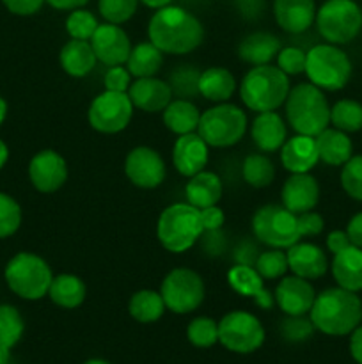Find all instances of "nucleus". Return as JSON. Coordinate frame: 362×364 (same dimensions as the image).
<instances>
[{"label":"nucleus","mask_w":362,"mask_h":364,"mask_svg":"<svg viewBox=\"0 0 362 364\" xmlns=\"http://www.w3.org/2000/svg\"><path fill=\"white\" fill-rule=\"evenodd\" d=\"M277 25L290 34H302L316 20L314 0H273Z\"/></svg>","instance_id":"5701e85b"},{"label":"nucleus","mask_w":362,"mask_h":364,"mask_svg":"<svg viewBox=\"0 0 362 364\" xmlns=\"http://www.w3.org/2000/svg\"><path fill=\"white\" fill-rule=\"evenodd\" d=\"M60 68L66 71L70 77L84 78L94 70L96 55L91 43L84 39H71L60 50Z\"/></svg>","instance_id":"c85d7f7f"},{"label":"nucleus","mask_w":362,"mask_h":364,"mask_svg":"<svg viewBox=\"0 0 362 364\" xmlns=\"http://www.w3.org/2000/svg\"><path fill=\"white\" fill-rule=\"evenodd\" d=\"M7 11L18 16H31L35 14L43 7L46 0H2Z\"/></svg>","instance_id":"3c124183"},{"label":"nucleus","mask_w":362,"mask_h":364,"mask_svg":"<svg viewBox=\"0 0 362 364\" xmlns=\"http://www.w3.org/2000/svg\"><path fill=\"white\" fill-rule=\"evenodd\" d=\"M341 185L350 198L362 201V155H355L341 171Z\"/></svg>","instance_id":"a18cd8bd"},{"label":"nucleus","mask_w":362,"mask_h":364,"mask_svg":"<svg viewBox=\"0 0 362 364\" xmlns=\"http://www.w3.org/2000/svg\"><path fill=\"white\" fill-rule=\"evenodd\" d=\"M330 123L341 132H358L362 128V105L353 100H339L330 109Z\"/></svg>","instance_id":"4c0bfd02"},{"label":"nucleus","mask_w":362,"mask_h":364,"mask_svg":"<svg viewBox=\"0 0 362 364\" xmlns=\"http://www.w3.org/2000/svg\"><path fill=\"white\" fill-rule=\"evenodd\" d=\"M163 124L169 128L172 134L185 135L197 132L199 119H201V112H199L197 105L192 100L176 98L163 109Z\"/></svg>","instance_id":"2f4dec72"},{"label":"nucleus","mask_w":362,"mask_h":364,"mask_svg":"<svg viewBox=\"0 0 362 364\" xmlns=\"http://www.w3.org/2000/svg\"><path fill=\"white\" fill-rule=\"evenodd\" d=\"M219 343L234 354H252L265 343V327L248 311H231L219 322Z\"/></svg>","instance_id":"f8f14e48"},{"label":"nucleus","mask_w":362,"mask_h":364,"mask_svg":"<svg viewBox=\"0 0 362 364\" xmlns=\"http://www.w3.org/2000/svg\"><path fill=\"white\" fill-rule=\"evenodd\" d=\"M332 276L341 288L350 291L362 290V249L350 245L343 249L332 259Z\"/></svg>","instance_id":"cd10ccee"},{"label":"nucleus","mask_w":362,"mask_h":364,"mask_svg":"<svg viewBox=\"0 0 362 364\" xmlns=\"http://www.w3.org/2000/svg\"><path fill=\"white\" fill-rule=\"evenodd\" d=\"M222 192L224 185L219 174L206 169L194 174L192 178H188L187 185H185V198H187V203L199 210L215 206L222 199Z\"/></svg>","instance_id":"a878e982"},{"label":"nucleus","mask_w":362,"mask_h":364,"mask_svg":"<svg viewBox=\"0 0 362 364\" xmlns=\"http://www.w3.org/2000/svg\"><path fill=\"white\" fill-rule=\"evenodd\" d=\"M350 354L358 364H362V326L351 333L350 338Z\"/></svg>","instance_id":"6e6d98bb"},{"label":"nucleus","mask_w":362,"mask_h":364,"mask_svg":"<svg viewBox=\"0 0 362 364\" xmlns=\"http://www.w3.org/2000/svg\"><path fill=\"white\" fill-rule=\"evenodd\" d=\"M252 139L263 153H275L283 148L287 139L286 123L275 110L258 112L252 121Z\"/></svg>","instance_id":"393cba45"},{"label":"nucleus","mask_w":362,"mask_h":364,"mask_svg":"<svg viewBox=\"0 0 362 364\" xmlns=\"http://www.w3.org/2000/svg\"><path fill=\"white\" fill-rule=\"evenodd\" d=\"M314 139L322 162L329 164V166H344L351 159L353 144L346 132H341L337 128H325Z\"/></svg>","instance_id":"7c9ffc66"},{"label":"nucleus","mask_w":362,"mask_h":364,"mask_svg":"<svg viewBox=\"0 0 362 364\" xmlns=\"http://www.w3.org/2000/svg\"><path fill=\"white\" fill-rule=\"evenodd\" d=\"M318 162L319 155L314 137L297 134L291 139H286L280 148V164L291 174L309 173Z\"/></svg>","instance_id":"b1692460"},{"label":"nucleus","mask_w":362,"mask_h":364,"mask_svg":"<svg viewBox=\"0 0 362 364\" xmlns=\"http://www.w3.org/2000/svg\"><path fill=\"white\" fill-rule=\"evenodd\" d=\"M124 173L135 187L149 191L163 183L167 167L156 149L149 146H137L124 159Z\"/></svg>","instance_id":"4468645a"},{"label":"nucleus","mask_w":362,"mask_h":364,"mask_svg":"<svg viewBox=\"0 0 362 364\" xmlns=\"http://www.w3.org/2000/svg\"><path fill=\"white\" fill-rule=\"evenodd\" d=\"M298 219V231H300V237H316L323 231L325 228V220L319 213L316 212H304L300 215H297Z\"/></svg>","instance_id":"8fccbe9b"},{"label":"nucleus","mask_w":362,"mask_h":364,"mask_svg":"<svg viewBox=\"0 0 362 364\" xmlns=\"http://www.w3.org/2000/svg\"><path fill=\"white\" fill-rule=\"evenodd\" d=\"M312 331H314V326H312L311 318H305V315L287 316L283 322V327H280L283 336L287 341H293V343H300V341H305L307 338H311Z\"/></svg>","instance_id":"de8ad7c7"},{"label":"nucleus","mask_w":362,"mask_h":364,"mask_svg":"<svg viewBox=\"0 0 362 364\" xmlns=\"http://www.w3.org/2000/svg\"><path fill=\"white\" fill-rule=\"evenodd\" d=\"M87 295L85 283L73 274H59L52 279L48 297L55 306L62 309H75L82 306Z\"/></svg>","instance_id":"473e14b6"},{"label":"nucleus","mask_w":362,"mask_h":364,"mask_svg":"<svg viewBox=\"0 0 362 364\" xmlns=\"http://www.w3.org/2000/svg\"><path fill=\"white\" fill-rule=\"evenodd\" d=\"M309 318L319 333L329 336H346L361 323L362 302L355 291L341 287L329 288L316 295Z\"/></svg>","instance_id":"f03ea898"},{"label":"nucleus","mask_w":362,"mask_h":364,"mask_svg":"<svg viewBox=\"0 0 362 364\" xmlns=\"http://www.w3.org/2000/svg\"><path fill=\"white\" fill-rule=\"evenodd\" d=\"M280 48L283 46L277 36H273L272 32L258 31L241 39L238 45V57L251 66H263L275 59Z\"/></svg>","instance_id":"bb28decb"},{"label":"nucleus","mask_w":362,"mask_h":364,"mask_svg":"<svg viewBox=\"0 0 362 364\" xmlns=\"http://www.w3.org/2000/svg\"><path fill=\"white\" fill-rule=\"evenodd\" d=\"M283 206L293 212L295 215H300L304 212H311L319 201V185L314 176L309 173L291 174L283 185L280 192Z\"/></svg>","instance_id":"6ab92c4d"},{"label":"nucleus","mask_w":362,"mask_h":364,"mask_svg":"<svg viewBox=\"0 0 362 364\" xmlns=\"http://www.w3.org/2000/svg\"><path fill=\"white\" fill-rule=\"evenodd\" d=\"M201 219L202 226H204V233L219 231L224 226V223H226V215H224V212L216 205L201 210Z\"/></svg>","instance_id":"603ef678"},{"label":"nucleus","mask_w":362,"mask_h":364,"mask_svg":"<svg viewBox=\"0 0 362 364\" xmlns=\"http://www.w3.org/2000/svg\"><path fill=\"white\" fill-rule=\"evenodd\" d=\"M346 235L350 238L351 245L362 249V212L351 217L346 228Z\"/></svg>","instance_id":"5fc2aeb1"},{"label":"nucleus","mask_w":362,"mask_h":364,"mask_svg":"<svg viewBox=\"0 0 362 364\" xmlns=\"http://www.w3.org/2000/svg\"><path fill=\"white\" fill-rule=\"evenodd\" d=\"M128 96L135 109L151 114L163 112V109L172 102L174 95L169 82L156 77H146L135 78V82H131Z\"/></svg>","instance_id":"aec40b11"},{"label":"nucleus","mask_w":362,"mask_h":364,"mask_svg":"<svg viewBox=\"0 0 362 364\" xmlns=\"http://www.w3.org/2000/svg\"><path fill=\"white\" fill-rule=\"evenodd\" d=\"M148 38L163 53L185 55L194 52L204 41V27L190 11L165 6L156 9L149 20Z\"/></svg>","instance_id":"f257e3e1"},{"label":"nucleus","mask_w":362,"mask_h":364,"mask_svg":"<svg viewBox=\"0 0 362 364\" xmlns=\"http://www.w3.org/2000/svg\"><path fill=\"white\" fill-rule=\"evenodd\" d=\"M290 78L277 66L263 64L247 71L240 82V98L254 112L277 110L290 95Z\"/></svg>","instance_id":"20e7f679"},{"label":"nucleus","mask_w":362,"mask_h":364,"mask_svg":"<svg viewBox=\"0 0 362 364\" xmlns=\"http://www.w3.org/2000/svg\"><path fill=\"white\" fill-rule=\"evenodd\" d=\"M316 27L332 45H344L358 36L362 28V11L353 0H327L316 11Z\"/></svg>","instance_id":"9d476101"},{"label":"nucleus","mask_w":362,"mask_h":364,"mask_svg":"<svg viewBox=\"0 0 362 364\" xmlns=\"http://www.w3.org/2000/svg\"><path fill=\"white\" fill-rule=\"evenodd\" d=\"M4 277L13 294L25 301H39L46 297L53 274L48 263L34 252H18L7 262Z\"/></svg>","instance_id":"423d86ee"},{"label":"nucleus","mask_w":362,"mask_h":364,"mask_svg":"<svg viewBox=\"0 0 362 364\" xmlns=\"http://www.w3.org/2000/svg\"><path fill=\"white\" fill-rule=\"evenodd\" d=\"M165 308L176 315H188L202 304L206 295V287L202 277L195 270L172 269L162 281L160 288Z\"/></svg>","instance_id":"9b49d317"},{"label":"nucleus","mask_w":362,"mask_h":364,"mask_svg":"<svg viewBox=\"0 0 362 364\" xmlns=\"http://www.w3.org/2000/svg\"><path fill=\"white\" fill-rule=\"evenodd\" d=\"M94 55L105 66H121L126 64L131 52V43L124 28L116 23H99L92 38L89 39Z\"/></svg>","instance_id":"dca6fc26"},{"label":"nucleus","mask_w":362,"mask_h":364,"mask_svg":"<svg viewBox=\"0 0 362 364\" xmlns=\"http://www.w3.org/2000/svg\"><path fill=\"white\" fill-rule=\"evenodd\" d=\"M247 132V114L233 103H216L204 110L199 119L197 134L209 148H229L238 144Z\"/></svg>","instance_id":"0eeeda50"},{"label":"nucleus","mask_w":362,"mask_h":364,"mask_svg":"<svg viewBox=\"0 0 362 364\" xmlns=\"http://www.w3.org/2000/svg\"><path fill=\"white\" fill-rule=\"evenodd\" d=\"M236 91V78L227 68L213 66L201 71L199 95L213 103H224Z\"/></svg>","instance_id":"c756f323"},{"label":"nucleus","mask_w":362,"mask_h":364,"mask_svg":"<svg viewBox=\"0 0 362 364\" xmlns=\"http://www.w3.org/2000/svg\"><path fill=\"white\" fill-rule=\"evenodd\" d=\"M227 283L241 297L254 299L259 308L272 309L275 304L273 295L265 288V279L248 263H236L231 267L227 270Z\"/></svg>","instance_id":"412c9836"},{"label":"nucleus","mask_w":362,"mask_h":364,"mask_svg":"<svg viewBox=\"0 0 362 364\" xmlns=\"http://www.w3.org/2000/svg\"><path fill=\"white\" fill-rule=\"evenodd\" d=\"M199 77L201 71L194 66H177L172 73L169 75V85L172 89V95L177 98L192 100L199 95Z\"/></svg>","instance_id":"58836bf2"},{"label":"nucleus","mask_w":362,"mask_h":364,"mask_svg":"<svg viewBox=\"0 0 362 364\" xmlns=\"http://www.w3.org/2000/svg\"><path fill=\"white\" fill-rule=\"evenodd\" d=\"M351 242L350 238H348L346 231H332V233L327 237V247H329L330 252H334V255H337L339 251H343V249L350 247Z\"/></svg>","instance_id":"864d4df0"},{"label":"nucleus","mask_w":362,"mask_h":364,"mask_svg":"<svg viewBox=\"0 0 362 364\" xmlns=\"http://www.w3.org/2000/svg\"><path fill=\"white\" fill-rule=\"evenodd\" d=\"M252 233L272 249H290L300 242L298 219L283 205H265L252 215Z\"/></svg>","instance_id":"1a4fd4ad"},{"label":"nucleus","mask_w":362,"mask_h":364,"mask_svg":"<svg viewBox=\"0 0 362 364\" xmlns=\"http://www.w3.org/2000/svg\"><path fill=\"white\" fill-rule=\"evenodd\" d=\"M286 117L297 134L316 137L330 124V107L323 91L311 82L290 89L286 98Z\"/></svg>","instance_id":"7ed1b4c3"},{"label":"nucleus","mask_w":362,"mask_h":364,"mask_svg":"<svg viewBox=\"0 0 362 364\" xmlns=\"http://www.w3.org/2000/svg\"><path fill=\"white\" fill-rule=\"evenodd\" d=\"M138 0H98V11L109 23H126L137 13Z\"/></svg>","instance_id":"c03bdc74"},{"label":"nucleus","mask_w":362,"mask_h":364,"mask_svg":"<svg viewBox=\"0 0 362 364\" xmlns=\"http://www.w3.org/2000/svg\"><path fill=\"white\" fill-rule=\"evenodd\" d=\"M91 0H46V4L53 7L57 11H75L84 7L85 4H89Z\"/></svg>","instance_id":"4d7b16f0"},{"label":"nucleus","mask_w":362,"mask_h":364,"mask_svg":"<svg viewBox=\"0 0 362 364\" xmlns=\"http://www.w3.org/2000/svg\"><path fill=\"white\" fill-rule=\"evenodd\" d=\"M163 66V52L156 48L151 41L138 43L131 46V52L128 55L126 68L135 78L156 77Z\"/></svg>","instance_id":"72a5a7b5"},{"label":"nucleus","mask_w":362,"mask_h":364,"mask_svg":"<svg viewBox=\"0 0 362 364\" xmlns=\"http://www.w3.org/2000/svg\"><path fill=\"white\" fill-rule=\"evenodd\" d=\"M133 103L128 92L103 91L96 96L89 107L87 119L92 130L99 134L114 135L123 132L133 116Z\"/></svg>","instance_id":"ddd939ff"},{"label":"nucleus","mask_w":362,"mask_h":364,"mask_svg":"<svg viewBox=\"0 0 362 364\" xmlns=\"http://www.w3.org/2000/svg\"><path fill=\"white\" fill-rule=\"evenodd\" d=\"M286 256L293 276L304 277L307 281L319 279L325 276L329 269L325 252L318 245L309 244V242H297L290 249H286Z\"/></svg>","instance_id":"4be33fe9"},{"label":"nucleus","mask_w":362,"mask_h":364,"mask_svg":"<svg viewBox=\"0 0 362 364\" xmlns=\"http://www.w3.org/2000/svg\"><path fill=\"white\" fill-rule=\"evenodd\" d=\"M254 269L258 270L259 276L265 281H273L284 277V274L290 270L287 265V256L283 249H270V251L261 252L256 258Z\"/></svg>","instance_id":"a19ab883"},{"label":"nucleus","mask_w":362,"mask_h":364,"mask_svg":"<svg viewBox=\"0 0 362 364\" xmlns=\"http://www.w3.org/2000/svg\"><path fill=\"white\" fill-rule=\"evenodd\" d=\"M6 116H7V103L6 100L0 96V127H2V123L6 121Z\"/></svg>","instance_id":"052dcab7"},{"label":"nucleus","mask_w":362,"mask_h":364,"mask_svg":"<svg viewBox=\"0 0 362 364\" xmlns=\"http://www.w3.org/2000/svg\"><path fill=\"white\" fill-rule=\"evenodd\" d=\"M103 85H105V91L128 92L131 85V73L128 71V68H124V64L110 66L106 70L105 78H103Z\"/></svg>","instance_id":"09e8293b"},{"label":"nucleus","mask_w":362,"mask_h":364,"mask_svg":"<svg viewBox=\"0 0 362 364\" xmlns=\"http://www.w3.org/2000/svg\"><path fill=\"white\" fill-rule=\"evenodd\" d=\"M138 2H142L149 9H162V7L170 6L172 0H138Z\"/></svg>","instance_id":"13d9d810"},{"label":"nucleus","mask_w":362,"mask_h":364,"mask_svg":"<svg viewBox=\"0 0 362 364\" xmlns=\"http://www.w3.org/2000/svg\"><path fill=\"white\" fill-rule=\"evenodd\" d=\"M84 364H110V363L105 361V359H89V361H85Z\"/></svg>","instance_id":"680f3d73"},{"label":"nucleus","mask_w":362,"mask_h":364,"mask_svg":"<svg viewBox=\"0 0 362 364\" xmlns=\"http://www.w3.org/2000/svg\"><path fill=\"white\" fill-rule=\"evenodd\" d=\"M28 178L35 191L43 194L57 192L67 180L66 160L53 149H43L32 156L28 164Z\"/></svg>","instance_id":"2eb2a0df"},{"label":"nucleus","mask_w":362,"mask_h":364,"mask_svg":"<svg viewBox=\"0 0 362 364\" xmlns=\"http://www.w3.org/2000/svg\"><path fill=\"white\" fill-rule=\"evenodd\" d=\"M99 21L96 18L94 13L84 9H75L67 14L66 20V31L67 34L71 36V39H84V41H89L92 38V34L98 28Z\"/></svg>","instance_id":"79ce46f5"},{"label":"nucleus","mask_w":362,"mask_h":364,"mask_svg":"<svg viewBox=\"0 0 362 364\" xmlns=\"http://www.w3.org/2000/svg\"><path fill=\"white\" fill-rule=\"evenodd\" d=\"M305 59H307V52H304L302 48H298V46H284L277 53V68L284 71L287 77H293V75L304 73Z\"/></svg>","instance_id":"49530a36"},{"label":"nucleus","mask_w":362,"mask_h":364,"mask_svg":"<svg viewBox=\"0 0 362 364\" xmlns=\"http://www.w3.org/2000/svg\"><path fill=\"white\" fill-rule=\"evenodd\" d=\"M165 302L162 294L155 290H138L131 295L128 302L130 316L138 323H155L165 313Z\"/></svg>","instance_id":"c9c22d12"},{"label":"nucleus","mask_w":362,"mask_h":364,"mask_svg":"<svg viewBox=\"0 0 362 364\" xmlns=\"http://www.w3.org/2000/svg\"><path fill=\"white\" fill-rule=\"evenodd\" d=\"M208 160L209 146L197 132L177 135L172 148V164L181 176L192 178L194 174L204 171Z\"/></svg>","instance_id":"a211bd4d"},{"label":"nucleus","mask_w":362,"mask_h":364,"mask_svg":"<svg viewBox=\"0 0 362 364\" xmlns=\"http://www.w3.org/2000/svg\"><path fill=\"white\" fill-rule=\"evenodd\" d=\"M187 338L197 348L213 347L219 343V322L208 316H197L188 323Z\"/></svg>","instance_id":"ea45409f"},{"label":"nucleus","mask_w":362,"mask_h":364,"mask_svg":"<svg viewBox=\"0 0 362 364\" xmlns=\"http://www.w3.org/2000/svg\"><path fill=\"white\" fill-rule=\"evenodd\" d=\"M241 176L247 181L251 187L254 188H265L272 185L275 180V167H273L272 160L263 153H252L243 160L241 166Z\"/></svg>","instance_id":"e433bc0d"},{"label":"nucleus","mask_w":362,"mask_h":364,"mask_svg":"<svg viewBox=\"0 0 362 364\" xmlns=\"http://www.w3.org/2000/svg\"><path fill=\"white\" fill-rule=\"evenodd\" d=\"M7 160H9V148H7L6 142L0 139V169H2L4 166L7 164Z\"/></svg>","instance_id":"bf43d9fd"},{"label":"nucleus","mask_w":362,"mask_h":364,"mask_svg":"<svg viewBox=\"0 0 362 364\" xmlns=\"http://www.w3.org/2000/svg\"><path fill=\"white\" fill-rule=\"evenodd\" d=\"M21 226V206L6 192H0V238H9Z\"/></svg>","instance_id":"37998d69"},{"label":"nucleus","mask_w":362,"mask_h":364,"mask_svg":"<svg viewBox=\"0 0 362 364\" xmlns=\"http://www.w3.org/2000/svg\"><path fill=\"white\" fill-rule=\"evenodd\" d=\"M304 73L322 91H339L350 80L351 63L346 53L332 43L316 45L307 52Z\"/></svg>","instance_id":"6e6552de"},{"label":"nucleus","mask_w":362,"mask_h":364,"mask_svg":"<svg viewBox=\"0 0 362 364\" xmlns=\"http://www.w3.org/2000/svg\"><path fill=\"white\" fill-rule=\"evenodd\" d=\"M275 304L287 316H304L314 304L316 291L307 279L298 276L283 277L275 288Z\"/></svg>","instance_id":"f3484780"},{"label":"nucleus","mask_w":362,"mask_h":364,"mask_svg":"<svg viewBox=\"0 0 362 364\" xmlns=\"http://www.w3.org/2000/svg\"><path fill=\"white\" fill-rule=\"evenodd\" d=\"M25 331L23 316L14 306L0 304V364H7L11 350L21 340Z\"/></svg>","instance_id":"f704fd0d"},{"label":"nucleus","mask_w":362,"mask_h":364,"mask_svg":"<svg viewBox=\"0 0 362 364\" xmlns=\"http://www.w3.org/2000/svg\"><path fill=\"white\" fill-rule=\"evenodd\" d=\"M204 233L201 210L188 203H174L163 208L156 223V237L163 249L174 255L188 251Z\"/></svg>","instance_id":"39448f33"}]
</instances>
